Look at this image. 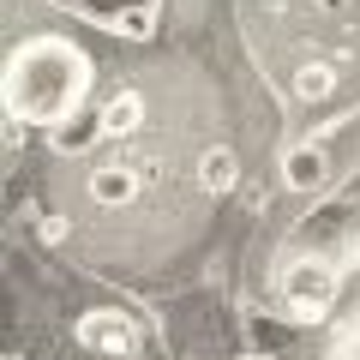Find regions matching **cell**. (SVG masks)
<instances>
[{
	"instance_id": "6da1fadb",
	"label": "cell",
	"mask_w": 360,
	"mask_h": 360,
	"mask_svg": "<svg viewBox=\"0 0 360 360\" xmlns=\"http://www.w3.org/2000/svg\"><path fill=\"white\" fill-rule=\"evenodd\" d=\"M90 84H96V66L72 37H25L6 49V66H0L6 120H18V127L60 132L90 103Z\"/></svg>"
},
{
	"instance_id": "7a4b0ae2",
	"label": "cell",
	"mask_w": 360,
	"mask_h": 360,
	"mask_svg": "<svg viewBox=\"0 0 360 360\" xmlns=\"http://www.w3.org/2000/svg\"><path fill=\"white\" fill-rule=\"evenodd\" d=\"M49 6L108 30V37H127V42H150L156 18H162V0H49Z\"/></svg>"
},
{
	"instance_id": "3957f363",
	"label": "cell",
	"mask_w": 360,
	"mask_h": 360,
	"mask_svg": "<svg viewBox=\"0 0 360 360\" xmlns=\"http://www.w3.org/2000/svg\"><path fill=\"white\" fill-rule=\"evenodd\" d=\"M276 288H283L288 312H295L300 324H312V319H324V312L336 307V288H342V276H336L330 258H295V264H283Z\"/></svg>"
},
{
	"instance_id": "277c9868",
	"label": "cell",
	"mask_w": 360,
	"mask_h": 360,
	"mask_svg": "<svg viewBox=\"0 0 360 360\" xmlns=\"http://www.w3.org/2000/svg\"><path fill=\"white\" fill-rule=\"evenodd\" d=\"M78 342L96 348V354H132L139 348V319H127L115 307H96V312L78 319Z\"/></svg>"
},
{
	"instance_id": "5b68a950",
	"label": "cell",
	"mask_w": 360,
	"mask_h": 360,
	"mask_svg": "<svg viewBox=\"0 0 360 360\" xmlns=\"http://www.w3.org/2000/svg\"><path fill=\"white\" fill-rule=\"evenodd\" d=\"M324 180H330V156H324V144L300 139L283 150V186L288 193H324Z\"/></svg>"
},
{
	"instance_id": "8992f818",
	"label": "cell",
	"mask_w": 360,
	"mask_h": 360,
	"mask_svg": "<svg viewBox=\"0 0 360 360\" xmlns=\"http://www.w3.org/2000/svg\"><path fill=\"white\" fill-rule=\"evenodd\" d=\"M198 186H205L210 198H222V193L240 186V156H234V144H205V150H198Z\"/></svg>"
},
{
	"instance_id": "52a82bcc",
	"label": "cell",
	"mask_w": 360,
	"mask_h": 360,
	"mask_svg": "<svg viewBox=\"0 0 360 360\" xmlns=\"http://www.w3.org/2000/svg\"><path fill=\"white\" fill-rule=\"evenodd\" d=\"M139 127H144V96L139 90H115L103 103V115H96V132L103 139H132Z\"/></svg>"
},
{
	"instance_id": "ba28073f",
	"label": "cell",
	"mask_w": 360,
	"mask_h": 360,
	"mask_svg": "<svg viewBox=\"0 0 360 360\" xmlns=\"http://www.w3.org/2000/svg\"><path fill=\"white\" fill-rule=\"evenodd\" d=\"M132 193H139L132 168H120V162H103V168H90V198H96L103 210H115V205H132Z\"/></svg>"
},
{
	"instance_id": "9c48e42d",
	"label": "cell",
	"mask_w": 360,
	"mask_h": 360,
	"mask_svg": "<svg viewBox=\"0 0 360 360\" xmlns=\"http://www.w3.org/2000/svg\"><path fill=\"white\" fill-rule=\"evenodd\" d=\"M330 90H336V72L324 60H307L295 72V96H307V103H319V96H330Z\"/></svg>"
},
{
	"instance_id": "30bf717a",
	"label": "cell",
	"mask_w": 360,
	"mask_h": 360,
	"mask_svg": "<svg viewBox=\"0 0 360 360\" xmlns=\"http://www.w3.org/2000/svg\"><path fill=\"white\" fill-rule=\"evenodd\" d=\"M240 360H270V354H240Z\"/></svg>"
},
{
	"instance_id": "8fae6325",
	"label": "cell",
	"mask_w": 360,
	"mask_h": 360,
	"mask_svg": "<svg viewBox=\"0 0 360 360\" xmlns=\"http://www.w3.org/2000/svg\"><path fill=\"white\" fill-rule=\"evenodd\" d=\"M6 360H18V354H6Z\"/></svg>"
}]
</instances>
